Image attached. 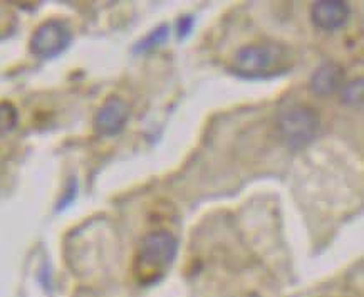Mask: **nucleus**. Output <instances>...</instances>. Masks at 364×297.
I'll return each mask as SVG.
<instances>
[{
	"mask_svg": "<svg viewBox=\"0 0 364 297\" xmlns=\"http://www.w3.org/2000/svg\"><path fill=\"white\" fill-rule=\"evenodd\" d=\"M18 113L11 103H0V138L6 136L17 126Z\"/></svg>",
	"mask_w": 364,
	"mask_h": 297,
	"instance_id": "10",
	"label": "nucleus"
},
{
	"mask_svg": "<svg viewBox=\"0 0 364 297\" xmlns=\"http://www.w3.org/2000/svg\"><path fill=\"white\" fill-rule=\"evenodd\" d=\"M292 59L291 49L281 43L247 44L233 55L230 71L249 81H265L291 71Z\"/></svg>",
	"mask_w": 364,
	"mask_h": 297,
	"instance_id": "1",
	"label": "nucleus"
},
{
	"mask_svg": "<svg viewBox=\"0 0 364 297\" xmlns=\"http://www.w3.org/2000/svg\"><path fill=\"white\" fill-rule=\"evenodd\" d=\"M363 79H354L351 82H344L341 87V103L351 106V108H363Z\"/></svg>",
	"mask_w": 364,
	"mask_h": 297,
	"instance_id": "9",
	"label": "nucleus"
},
{
	"mask_svg": "<svg viewBox=\"0 0 364 297\" xmlns=\"http://www.w3.org/2000/svg\"><path fill=\"white\" fill-rule=\"evenodd\" d=\"M176 254L178 239L171 232L155 230L144 235L134 261V276L139 284H158L173 266Z\"/></svg>",
	"mask_w": 364,
	"mask_h": 297,
	"instance_id": "2",
	"label": "nucleus"
},
{
	"mask_svg": "<svg viewBox=\"0 0 364 297\" xmlns=\"http://www.w3.org/2000/svg\"><path fill=\"white\" fill-rule=\"evenodd\" d=\"M321 118L311 106L296 104L284 109L277 118V131L284 145L291 150H302L316 140Z\"/></svg>",
	"mask_w": 364,
	"mask_h": 297,
	"instance_id": "3",
	"label": "nucleus"
},
{
	"mask_svg": "<svg viewBox=\"0 0 364 297\" xmlns=\"http://www.w3.org/2000/svg\"><path fill=\"white\" fill-rule=\"evenodd\" d=\"M195 26V17L193 16H185L178 21V39H186L191 34Z\"/></svg>",
	"mask_w": 364,
	"mask_h": 297,
	"instance_id": "11",
	"label": "nucleus"
},
{
	"mask_svg": "<svg viewBox=\"0 0 364 297\" xmlns=\"http://www.w3.org/2000/svg\"><path fill=\"white\" fill-rule=\"evenodd\" d=\"M351 17V9L341 0H323L316 2L311 9L312 24L324 32L343 29Z\"/></svg>",
	"mask_w": 364,
	"mask_h": 297,
	"instance_id": "6",
	"label": "nucleus"
},
{
	"mask_svg": "<svg viewBox=\"0 0 364 297\" xmlns=\"http://www.w3.org/2000/svg\"><path fill=\"white\" fill-rule=\"evenodd\" d=\"M344 69L338 63H324L311 76L309 90L319 97H329L344 86Z\"/></svg>",
	"mask_w": 364,
	"mask_h": 297,
	"instance_id": "7",
	"label": "nucleus"
},
{
	"mask_svg": "<svg viewBox=\"0 0 364 297\" xmlns=\"http://www.w3.org/2000/svg\"><path fill=\"white\" fill-rule=\"evenodd\" d=\"M73 34L69 26L59 18H50L37 27L31 37V53L41 59H53L69 48Z\"/></svg>",
	"mask_w": 364,
	"mask_h": 297,
	"instance_id": "4",
	"label": "nucleus"
},
{
	"mask_svg": "<svg viewBox=\"0 0 364 297\" xmlns=\"http://www.w3.org/2000/svg\"><path fill=\"white\" fill-rule=\"evenodd\" d=\"M129 119V106L118 96L109 97L95 118V129L101 136H116L123 131Z\"/></svg>",
	"mask_w": 364,
	"mask_h": 297,
	"instance_id": "5",
	"label": "nucleus"
},
{
	"mask_svg": "<svg viewBox=\"0 0 364 297\" xmlns=\"http://www.w3.org/2000/svg\"><path fill=\"white\" fill-rule=\"evenodd\" d=\"M168 36H170V27H168L166 24L156 27L155 31L149 32L144 39H141L136 45H134V49H133L134 54L151 53V50H155L156 48H160L161 44L166 43Z\"/></svg>",
	"mask_w": 364,
	"mask_h": 297,
	"instance_id": "8",
	"label": "nucleus"
}]
</instances>
